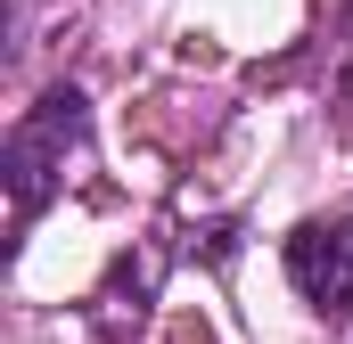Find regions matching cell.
Instances as JSON below:
<instances>
[{"instance_id": "cell-1", "label": "cell", "mask_w": 353, "mask_h": 344, "mask_svg": "<svg viewBox=\"0 0 353 344\" xmlns=\"http://www.w3.org/2000/svg\"><path fill=\"white\" fill-rule=\"evenodd\" d=\"M90 131V98L74 83L50 90L17 131H8V197H17V222H33L50 197H58V180H66V156L83 148Z\"/></svg>"}, {"instance_id": "cell-2", "label": "cell", "mask_w": 353, "mask_h": 344, "mask_svg": "<svg viewBox=\"0 0 353 344\" xmlns=\"http://www.w3.org/2000/svg\"><path fill=\"white\" fill-rule=\"evenodd\" d=\"M288 279L296 295H312L321 312H345L353 303V213L345 222H304L288 238Z\"/></svg>"}, {"instance_id": "cell-3", "label": "cell", "mask_w": 353, "mask_h": 344, "mask_svg": "<svg viewBox=\"0 0 353 344\" xmlns=\"http://www.w3.org/2000/svg\"><path fill=\"white\" fill-rule=\"evenodd\" d=\"M345 98H353V66H345Z\"/></svg>"}]
</instances>
